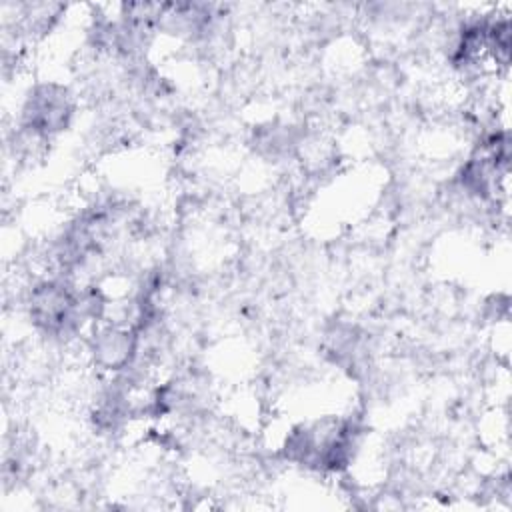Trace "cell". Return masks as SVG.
<instances>
[{
  "label": "cell",
  "mask_w": 512,
  "mask_h": 512,
  "mask_svg": "<svg viewBox=\"0 0 512 512\" xmlns=\"http://www.w3.org/2000/svg\"><path fill=\"white\" fill-rule=\"evenodd\" d=\"M74 108V98L66 86L56 82L36 84L22 104L18 128L50 140L54 134L66 130Z\"/></svg>",
  "instance_id": "6da1fadb"
}]
</instances>
